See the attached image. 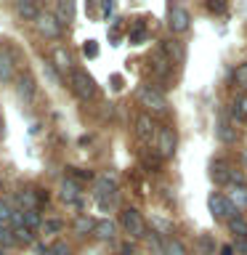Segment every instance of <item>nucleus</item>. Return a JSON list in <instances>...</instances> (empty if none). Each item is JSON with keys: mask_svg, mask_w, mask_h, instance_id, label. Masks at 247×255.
<instances>
[{"mask_svg": "<svg viewBox=\"0 0 247 255\" xmlns=\"http://www.w3.org/2000/svg\"><path fill=\"white\" fill-rule=\"evenodd\" d=\"M207 205H210V213L215 215L218 221H234V218H239V210L234 207V202L226 197V194H218V191H213L210 194V199H207Z\"/></svg>", "mask_w": 247, "mask_h": 255, "instance_id": "nucleus-1", "label": "nucleus"}, {"mask_svg": "<svg viewBox=\"0 0 247 255\" xmlns=\"http://www.w3.org/2000/svg\"><path fill=\"white\" fill-rule=\"evenodd\" d=\"M72 88H75V93L80 96V99H85V101H91L93 96H96L93 77L88 75V72H83V69H75V72H72Z\"/></svg>", "mask_w": 247, "mask_h": 255, "instance_id": "nucleus-2", "label": "nucleus"}, {"mask_svg": "<svg viewBox=\"0 0 247 255\" xmlns=\"http://www.w3.org/2000/svg\"><path fill=\"white\" fill-rule=\"evenodd\" d=\"M138 101H141V107H146L151 112V115H162V112L167 109L165 96L157 93L154 88H141V91H138Z\"/></svg>", "mask_w": 247, "mask_h": 255, "instance_id": "nucleus-3", "label": "nucleus"}, {"mask_svg": "<svg viewBox=\"0 0 247 255\" xmlns=\"http://www.w3.org/2000/svg\"><path fill=\"white\" fill-rule=\"evenodd\" d=\"M175 146H178L175 133L170 130V128H159L157 130V151H159V157H173Z\"/></svg>", "mask_w": 247, "mask_h": 255, "instance_id": "nucleus-4", "label": "nucleus"}, {"mask_svg": "<svg viewBox=\"0 0 247 255\" xmlns=\"http://www.w3.org/2000/svg\"><path fill=\"white\" fill-rule=\"evenodd\" d=\"M123 229L135 239L143 237V218H141V213L135 210V207H127V210L123 213Z\"/></svg>", "mask_w": 247, "mask_h": 255, "instance_id": "nucleus-5", "label": "nucleus"}, {"mask_svg": "<svg viewBox=\"0 0 247 255\" xmlns=\"http://www.w3.org/2000/svg\"><path fill=\"white\" fill-rule=\"evenodd\" d=\"M35 24H37V29L43 32L45 37H59L61 35V21L53 16V11L51 13H40L35 19Z\"/></svg>", "mask_w": 247, "mask_h": 255, "instance_id": "nucleus-6", "label": "nucleus"}, {"mask_svg": "<svg viewBox=\"0 0 247 255\" xmlns=\"http://www.w3.org/2000/svg\"><path fill=\"white\" fill-rule=\"evenodd\" d=\"M117 194V181L115 175H99L96 178V199H115Z\"/></svg>", "mask_w": 247, "mask_h": 255, "instance_id": "nucleus-7", "label": "nucleus"}, {"mask_svg": "<svg viewBox=\"0 0 247 255\" xmlns=\"http://www.w3.org/2000/svg\"><path fill=\"white\" fill-rule=\"evenodd\" d=\"M59 197L64 199V202H69V205H83V199H80V183L72 181V178H64L61 181Z\"/></svg>", "mask_w": 247, "mask_h": 255, "instance_id": "nucleus-8", "label": "nucleus"}, {"mask_svg": "<svg viewBox=\"0 0 247 255\" xmlns=\"http://www.w3.org/2000/svg\"><path fill=\"white\" fill-rule=\"evenodd\" d=\"M191 24V16L183 5H173L170 8V29L173 32H186Z\"/></svg>", "mask_w": 247, "mask_h": 255, "instance_id": "nucleus-9", "label": "nucleus"}, {"mask_svg": "<svg viewBox=\"0 0 247 255\" xmlns=\"http://www.w3.org/2000/svg\"><path fill=\"white\" fill-rule=\"evenodd\" d=\"M135 128H138V135H141L146 143L157 138V125H154V120H151V115H138V120H135Z\"/></svg>", "mask_w": 247, "mask_h": 255, "instance_id": "nucleus-10", "label": "nucleus"}, {"mask_svg": "<svg viewBox=\"0 0 247 255\" xmlns=\"http://www.w3.org/2000/svg\"><path fill=\"white\" fill-rule=\"evenodd\" d=\"M35 91H37V83H35L32 75H21L19 80H16V93H19L21 99H32Z\"/></svg>", "mask_w": 247, "mask_h": 255, "instance_id": "nucleus-11", "label": "nucleus"}, {"mask_svg": "<svg viewBox=\"0 0 247 255\" xmlns=\"http://www.w3.org/2000/svg\"><path fill=\"white\" fill-rule=\"evenodd\" d=\"M53 16H56V19H59L61 24L75 21V3H69V0H61V3H56Z\"/></svg>", "mask_w": 247, "mask_h": 255, "instance_id": "nucleus-12", "label": "nucleus"}, {"mask_svg": "<svg viewBox=\"0 0 247 255\" xmlns=\"http://www.w3.org/2000/svg\"><path fill=\"white\" fill-rule=\"evenodd\" d=\"M0 80L8 83V80H13V56L5 51V48H0Z\"/></svg>", "mask_w": 247, "mask_h": 255, "instance_id": "nucleus-13", "label": "nucleus"}, {"mask_svg": "<svg viewBox=\"0 0 247 255\" xmlns=\"http://www.w3.org/2000/svg\"><path fill=\"white\" fill-rule=\"evenodd\" d=\"M16 13L24 16V19L35 21L37 16H40V5L35 3V0H19V3H16Z\"/></svg>", "mask_w": 247, "mask_h": 255, "instance_id": "nucleus-14", "label": "nucleus"}, {"mask_svg": "<svg viewBox=\"0 0 247 255\" xmlns=\"http://www.w3.org/2000/svg\"><path fill=\"white\" fill-rule=\"evenodd\" d=\"M93 234L99 237V239H115V234H117V226H115V221H109V218H104V221H96V229H93Z\"/></svg>", "mask_w": 247, "mask_h": 255, "instance_id": "nucleus-15", "label": "nucleus"}, {"mask_svg": "<svg viewBox=\"0 0 247 255\" xmlns=\"http://www.w3.org/2000/svg\"><path fill=\"white\" fill-rule=\"evenodd\" d=\"M226 197L234 202L237 210L247 207V186H229V189H226Z\"/></svg>", "mask_w": 247, "mask_h": 255, "instance_id": "nucleus-16", "label": "nucleus"}, {"mask_svg": "<svg viewBox=\"0 0 247 255\" xmlns=\"http://www.w3.org/2000/svg\"><path fill=\"white\" fill-rule=\"evenodd\" d=\"M16 202L21 205V210L27 213V210H37V197H35V191H29V189H24L16 194Z\"/></svg>", "mask_w": 247, "mask_h": 255, "instance_id": "nucleus-17", "label": "nucleus"}, {"mask_svg": "<svg viewBox=\"0 0 247 255\" xmlns=\"http://www.w3.org/2000/svg\"><path fill=\"white\" fill-rule=\"evenodd\" d=\"M210 178L215 183H229L231 181V170H229V167H223V162H213L210 165Z\"/></svg>", "mask_w": 247, "mask_h": 255, "instance_id": "nucleus-18", "label": "nucleus"}, {"mask_svg": "<svg viewBox=\"0 0 247 255\" xmlns=\"http://www.w3.org/2000/svg\"><path fill=\"white\" fill-rule=\"evenodd\" d=\"M151 226H154V234H159V237H162V234H170V231H173V223L167 221L165 215H159V213L151 215Z\"/></svg>", "mask_w": 247, "mask_h": 255, "instance_id": "nucleus-19", "label": "nucleus"}, {"mask_svg": "<svg viewBox=\"0 0 247 255\" xmlns=\"http://www.w3.org/2000/svg\"><path fill=\"white\" fill-rule=\"evenodd\" d=\"M40 229H43V234H48V237H56V234H61L64 221H61V218H45Z\"/></svg>", "mask_w": 247, "mask_h": 255, "instance_id": "nucleus-20", "label": "nucleus"}, {"mask_svg": "<svg viewBox=\"0 0 247 255\" xmlns=\"http://www.w3.org/2000/svg\"><path fill=\"white\" fill-rule=\"evenodd\" d=\"M229 231L234 237H239V239H247V218H234V221H229Z\"/></svg>", "mask_w": 247, "mask_h": 255, "instance_id": "nucleus-21", "label": "nucleus"}, {"mask_svg": "<svg viewBox=\"0 0 247 255\" xmlns=\"http://www.w3.org/2000/svg\"><path fill=\"white\" fill-rule=\"evenodd\" d=\"M93 229H96V221L85 218V215H83V218H77V221H75V234H77V237H88Z\"/></svg>", "mask_w": 247, "mask_h": 255, "instance_id": "nucleus-22", "label": "nucleus"}, {"mask_svg": "<svg viewBox=\"0 0 247 255\" xmlns=\"http://www.w3.org/2000/svg\"><path fill=\"white\" fill-rule=\"evenodd\" d=\"M162 51H165V56H170L173 61H181V59H183V51H181V45L175 43V40H165V43H162Z\"/></svg>", "mask_w": 247, "mask_h": 255, "instance_id": "nucleus-23", "label": "nucleus"}, {"mask_svg": "<svg viewBox=\"0 0 247 255\" xmlns=\"http://www.w3.org/2000/svg\"><path fill=\"white\" fill-rule=\"evenodd\" d=\"M24 213V210H21ZM37 226H43V221H40V213L37 210H27L24 213V229H37Z\"/></svg>", "mask_w": 247, "mask_h": 255, "instance_id": "nucleus-24", "label": "nucleus"}, {"mask_svg": "<svg viewBox=\"0 0 247 255\" xmlns=\"http://www.w3.org/2000/svg\"><path fill=\"white\" fill-rule=\"evenodd\" d=\"M165 255H186V247H183V242H178V239H167Z\"/></svg>", "mask_w": 247, "mask_h": 255, "instance_id": "nucleus-25", "label": "nucleus"}, {"mask_svg": "<svg viewBox=\"0 0 247 255\" xmlns=\"http://www.w3.org/2000/svg\"><path fill=\"white\" fill-rule=\"evenodd\" d=\"M45 255H72V247H69L67 242H61V239H59V242H53L51 247H48Z\"/></svg>", "mask_w": 247, "mask_h": 255, "instance_id": "nucleus-26", "label": "nucleus"}, {"mask_svg": "<svg viewBox=\"0 0 247 255\" xmlns=\"http://www.w3.org/2000/svg\"><path fill=\"white\" fill-rule=\"evenodd\" d=\"M234 83L242 85V88H247V61L239 64V67L234 69Z\"/></svg>", "mask_w": 247, "mask_h": 255, "instance_id": "nucleus-27", "label": "nucleus"}, {"mask_svg": "<svg viewBox=\"0 0 247 255\" xmlns=\"http://www.w3.org/2000/svg\"><path fill=\"white\" fill-rule=\"evenodd\" d=\"M13 218V207H11V199H0V221H11Z\"/></svg>", "mask_w": 247, "mask_h": 255, "instance_id": "nucleus-28", "label": "nucleus"}, {"mask_svg": "<svg viewBox=\"0 0 247 255\" xmlns=\"http://www.w3.org/2000/svg\"><path fill=\"white\" fill-rule=\"evenodd\" d=\"M13 239H16L19 245H29L35 237H32V231H29V229H24V226H21V229H16V231H13Z\"/></svg>", "mask_w": 247, "mask_h": 255, "instance_id": "nucleus-29", "label": "nucleus"}, {"mask_svg": "<svg viewBox=\"0 0 247 255\" xmlns=\"http://www.w3.org/2000/svg\"><path fill=\"white\" fill-rule=\"evenodd\" d=\"M218 138H221V141H229V143H231V141L237 138V135H234V130H231V125H221V128H218Z\"/></svg>", "mask_w": 247, "mask_h": 255, "instance_id": "nucleus-30", "label": "nucleus"}, {"mask_svg": "<svg viewBox=\"0 0 247 255\" xmlns=\"http://www.w3.org/2000/svg\"><path fill=\"white\" fill-rule=\"evenodd\" d=\"M197 247H199V250H202V253H213V250H215V242H213L210 237H199Z\"/></svg>", "mask_w": 247, "mask_h": 255, "instance_id": "nucleus-31", "label": "nucleus"}, {"mask_svg": "<svg viewBox=\"0 0 247 255\" xmlns=\"http://www.w3.org/2000/svg\"><path fill=\"white\" fill-rule=\"evenodd\" d=\"M207 8H210L213 13H223L229 5H226V0H213V3H207Z\"/></svg>", "mask_w": 247, "mask_h": 255, "instance_id": "nucleus-32", "label": "nucleus"}, {"mask_svg": "<svg viewBox=\"0 0 247 255\" xmlns=\"http://www.w3.org/2000/svg\"><path fill=\"white\" fill-rule=\"evenodd\" d=\"M96 53H99V48H96L93 40H88V43H85V56H88V59H93Z\"/></svg>", "mask_w": 247, "mask_h": 255, "instance_id": "nucleus-33", "label": "nucleus"}, {"mask_svg": "<svg viewBox=\"0 0 247 255\" xmlns=\"http://www.w3.org/2000/svg\"><path fill=\"white\" fill-rule=\"evenodd\" d=\"M56 56H59V61H61L59 67H61V69H67V67H69V59H67V53H64V51H56Z\"/></svg>", "mask_w": 247, "mask_h": 255, "instance_id": "nucleus-34", "label": "nucleus"}, {"mask_svg": "<svg viewBox=\"0 0 247 255\" xmlns=\"http://www.w3.org/2000/svg\"><path fill=\"white\" fill-rule=\"evenodd\" d=\"M218 255H234V247H231V245H223L221 250H218Z\"/></svg>", "mask_w": 247, "mask_h": 255, "instance_id": "nucleus-35", "label": "nucleus"}, {"mask_svg": "<svg viewBox=\"0 0 247 255\" xmlns=\"http://www.w3.org/2000/svg\"><path fill=\"white\" fill-rule=\"evenodd\" d=\"M112 88L120 91V88H123V77H112Z\"/></svg>", "mask_w": 247, "mask_h": 255, "instance_id": "nucleus-36", "label": "nucleus"}, {"mask_svg": "<svg viewBox=\"0 0 247 255\" xmlns=\"http://www.w3.org/2000/svg\"><path fill=\"white\" fill-rule=\"evenodd\" d=\"M72 173L80 175V178H91V173H88V170H72Z\"/></svg>", "mask_w": 247, "mask_h": 255, "instance_id": "nucleus-37", "label": "nucleus"}, {"mask_svg": "<svg viewBox=\"0 0 247 255\" xmlns=\"http://www.w3.org/2000/svg\"><path fill=\"white\" fill-rule=\"evenodd\" d=\"M120 255H135V253H133V247H123V253H120Z\"/></svg>", "mask_w": 247, "mask_h": 255, "instance_id": "nucleus-38", "label": "nucleus"}, {"mask_svg": "<svg viewBox=\"0 0 247 255\" xmlns=\"http://www.w3.org/2000/svg\"><path fill=\"white\" fill-rule=\"evenodd\" d=\"M3 234H5V223L0 221V237H3Z\"/></svg>", "mask_w": 247, "mask_h": 255, "instance_id": "nucleus-39", "label": "nucleus"}, {"mask_svg": "<svg viewBox=\"0 0 247 255\" xmlns=\"http://www.w3.org/2000/svg\"><path fill=\"white\" fill-rule=\"evenodd\" d=\"M242 159H245V165H247V151H245V154H242Z\"/></svg>", "mask_w": 247, "mask_h": 255, "instance_id": "nucleus-40", "label": "nucleus"}, {"mask_svg": "<svg viewBox=\"0 0 247 255\" xmlns=\"http://www.w3.org/2000/svg\"><path fill=\"white\" fill-rule=\"evenodd\" d=\"M245 120H247V117H245Z\"/></svg>", "mask_w": 247, "mask_h": 255, "instance_id": "nucleus-41", "label": "nucleus"}]
</instances>
